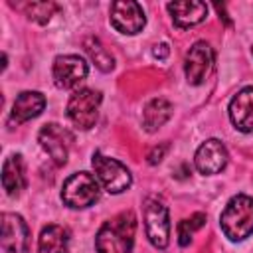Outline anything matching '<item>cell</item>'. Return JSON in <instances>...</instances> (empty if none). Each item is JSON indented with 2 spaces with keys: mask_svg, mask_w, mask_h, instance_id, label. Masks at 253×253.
Wrapping results in <instances>:
<instances>
[{
  "mask_svg": "<svg viewBox=\"0 0 253 253\" xmlns=\"http://www.w3.org/2000/svg\"><path fill=\"white\" fill-rule=\"evenodd\" d=\"M83 47H85L87 55L91 57V61L97 65L99 71L107 73V71H111V69L115 67L113 55L107 51V47H105L97 38H85V40H83Z\"/></svg>",
  "mask_w": 253,
  "mask_h": 253,
  "instance_id": "cell-19",
  "label": "cell"
},
{
  "mask_svg": "<svg viewBox=\"0 0 253 253\" xmlns=\"http://www.w3.org/2000/svg\"><path fill=\"white\" fill-rule=\"evenodd\" d=\"M168 53H170L168 43H158V45H154V47H152V55H154V57H158V59H166V57H168Z\"/></svg>",
  "mask_w": 253,
  "mask_h": 253,
  "instance_id": "cell-23",
  "label": "cell"
},
{
  "mask_svg": "<svg viewBox=\"0 0 253 253\" xmlns=\"http://www.w3.org/2000/svg\"><path fill=\"white\" fill-rule=\"evenodd\" d=\"M91 164H93V168H95V174H97L99 182L105 186L107 192H111V194H121V192H125L126 188H130V184H132V174H130V170H128L123 162H119V160H115V158H109V156H105L103 152H95Z\"/></svg>",
  "mask_w": 253,
  "mask_h": 253,
  "instance_id": "cell-5",
  "label": "cell"
},
{
  "mask_svg": "<svg viewBox=\"0 0 253 253\" xmlns=\"http://www.w3.org/2000/svg\"><path fill=\"white\" fill-rule=\"evenodd\" d=\"M172 117V105L162 99V97H156L152 101L146 103L144 111H142V126L148 130V132H154L156 128H160L168 119Z\"/></svg>",
  "mask_w": 253,
  "mask_h": 253,
  "instance_id": "cell-18",
  "label": "cell"
},
{
  "mask_svg": "<svg viewBox=\"0 0 253 253\" xmlns=\"http://www.w3.org/2000/svg\"><path fill=\"white\" fill-rule=\"evenodd\" d=\"M38 140L42 144V148L49 154V158L57 164V166H63L67 162V156H69V148H71V142H73V134L57 125V123H47L42 126L40 134H38Z\"/></svg>",
  "mask_w": 253,
  "mask_h": 253,
  "instance_id": "cell-7",
  "label": "cell"
},
{
  "mask_svg": "<svg viewBox=\"0 0 253 253\" xmlns=\"http://www.w3.org/2000/svg\"><path fill=\"white\" fill-rule=\"evenodd\" d=\"M2 186L8 196H20L26 188V166L22 154H10L2 164Z\"/></svg>",
  "mask_w": 253,
  "mask_h": 253,
  "instance_id": "cell-16",
  "label": "cell"
},
{
  "mask_svg": "<svg viewBox=\"0 0 253 253\" xmlns=\"http://www.w3.org/2000/svg\"><path fill=\"white\" fill-rule=\"evenodd\" d=\"M213 67V49L206 42H196L184 59V73L190 85H202Z\"/></svg>",
  "mask_w": 253,
  "mask_h": 253,
  "instance_id": "cell-10",
  "label": "cell"
},
{
  "mask_svg": "<svg viewBox=\"0 0 253 253\" xmlns=\"http://www.w3.org/2000/svg\"><path fill=\"white\" fill-rule=\"evenodd\" d=\"M89 73V65L81 55L67 53V55H57L53 59L51 75L53 83L59 89H73L77 87Z\"/></svg>",
  "mask_w": 253,
  "mask_h": 253,
  "instance_id": "cell-8",
  "label": "cell"
},
{
  "mask_svg": "<svg viewBox=\"0 0 253 253\" xmlns=\"http://www.w3.org/2000/svg\"><path fill=\"white\" fill-rule=\"evenodd\" d=\"M194 164H196V170L200 174H206V176H211V174H217L225 168L227 164V148L223 146L221 140L217 138H208L206 142L200 144V148L196 150V156H194Z\"/></svg>",
  "mask_w": 253,
  "mask_h": 253,
  "instance_id": "cell-12",
  "label": "cell"
},
{
  "mask_svg": "<svg viewBox=\"0 0 253 253\" xmlns=\"http://www.w3.org/2000/svg\"><path fill=\"white\" fill-rule=\"evenodd\" d=\"M204 223H206V215L204 213H194L190 219H182L178 223V243L182 247H186L192 241V233L198 231Z\"/></svg>",
  "mask_w": 253,
  "mask_h": 253,
  "instance_id": "cell-21",
  "label": "cell"
},
{
  "mask_svg": "<svg viewBox=\"0 0 253 253\" xmlns=\"http://www.w3.org/2000/svg\"><path fill=\"white\" fill-rule=\"evenodd\" d=\"M0 241L6 253H30V229L22 215L2 213Z\"/></svg>",
  "mask_w": 253,
  "mask_h": 253,
  "instance_id": "cell-11",
  "label": "cell"
},
{
  "mask_svg": "<svg viewBox=\"0 0 253 253\" xmlns=\"http://www.w3.org/2000/svg\"><path fill=\"white\" fill-rule=\"evenodd\" d=\"M22 10L26 12V16L32 22L47 24L51 20V16L57 12V4H53V2H28L22 6Z\"/></svg>",
  "mask_w": 253,
  "mask_h": 253,
  "instance_id": "cell-20",
  "label": "cell"
},
{
  "mask_svg": "<svg viewBox=\"0 0 253 253\" xmlns=\"http://www.w3.org/2000/svg\"><path fill=\"white\" fill-rule=\"evenodd\" d=\"M144 227H146V237L156 249H164L170 241V217H168V208L156 200V198H146L144 200Z\"/></svg>",
  "mask_w": 253,
  "mask_h": 253,
  "instance_id": "cell-6",
  "label": "cell"
},
{
  "mask_svg": "<svg viewBox=\"0 0 253 253\" xmlns=\"http://www.w3.org/2000/svg\"><path fill=\"white\" fill-rule=\"evenodd\" d=\"M111 24L117 32H121L125 36H134L144 28L146 18H144V12L138 2L117 0L111 6Z\"/></svg>",
  "mask_w": 253,
  "mask_h": 253,
  "instance_id": "cell-9",
  "label": "cell"
},
{
  "mask_svg": "<svg viewBox=\"0 0 253 253\" xmlns=\"http://www.w3.org/2000/svg\"><path fill=\"white\" fill-rule=\"evenodd\" d=\"M38 253H69V233L61 225H45L38 239Z\"/></svg>",
  "mask_w": 253,
  "mask_h": 253,
  "instance_id": "cell-17",
  "label": "cell"
},
{
  "mask_svg": "<svg viewBox=\"0 0 253 253\" xmlns=\"http://www.w3.org/2000/svg\"><path fill=\"white\" fill-rule=\"evenodd\" d=\"M221 231L229 241H243L253 233V198L233 196L219 215Z\"/></svg>",
  "mask_w": 253,
  "mask_h": 253,
  "instance_id": "cell-2",
  "label": "cell"
},
{
  "mask_svg": "<svg viewBox=\"0 0 253 253\" xmlns=\"http://www.w3.org/2000/svg\"><path fill=\"white\" fill-rule=\"evenodd\" d=\"M43 109H45V97L40 91H22L12 105L10 117L14 123L20 125V123L36 119Z\"/></svg>",
  "mask_w": 253,
  "mask_h": 253,
  "instance_id": "cell-15",
  "label": "cell"
},
{
  "mask_svg": "<svg viewBox=\"0 0 253 253\" xmlns=\"http://www.w3.org/2000/svg\"><path fill=\"white\" fill-rule=\"evenodd\" d=\"M168 12L172 16V22L178 28H192L206 20L208 16V6L198 0H182V2H170Z\"/></svg>",
  "mask_w": 253,
  "mask_h": 253,
  "instance_id": "cell-14",
  "label": "cell"
},
{
  "mask_svg": "<svg viewBox=\"0 0 253 253\" xmlns=\"http://www.w3.org/2000/svg\"><path fill=\"white\" fill-rule=\"evenodd\" d=\"M136 217L132 211H121L105 221L95 237L97 253H132Z\"/></svg>",
  "mask_w": 253,
  "mask_h": 253,
  "instance_id": "cell-1",
  "label": "cell"
},
{
  "mask_svg": "<svg viewBox=\"0 0 253 253\" xmlns=\"http://www.w3.org/2000/svg\"><path fill=\"white\" fill-rule=\"evenodd\" d=\"M101 194V186H99V178H95L89 172H75L71 174L61 188V200L65 206L73 208V210H83L93 206L99 200Z\"/></svg>",
  "mask_w": 253,
  "mask_h": 253,
  "instance_id": "cell-3",
  "label": "cell"
},
{
  "mask_svg": "<svg viewBox=\"0 0 253 253\" xmlns=\"http://www.w3.org/2000/svg\"><path fill=\"white\" fill-rule=\"evenodd\" d=\"M251 53H253V49H251Z\"/></svg>",
  "mask_w": 253,
  "mask_h": 253,
  "instance_id": "cell-24",
  "label": "cell"
},
{
  "mask_svg": "<svg viewBox=\"0 0 253 253\" xmlns=\"http://www.w3.org/2000/svg\"><path fill=\"white\" fill-rule=\"evenodd\" d=\"M168 144H160V146H154L150 152H148V162L150 164H158L162 158H164V152H166Z\"/></svg>",
  "mask_w": 253,
  "mask_h": 253,
  "instance_id": "cell-22",
  "label": "cell"
},
{
  "mask_svg": "<svg viewBox=\"0 0 253 253\" xmlns=\"http://www.w3.org/2000/svg\"><path fill=\"white\" fill-rule=\"evenodd\" d=\"M229 121L241 132H253V85L243 87L229 103Z\"/></svg>",
  "mask_w": 253,
  "mask_h": 253,
  "instance_id": "cell-13",
  "label": "cell"
},
{
  "mask_svg": "<svg viewBox=\"0 0 253 253\" xmlns=\"http://www.w3.org/2000/svg\"><path fill=\"white\" fill-rule=\"evenodd\" d=\"M99 107H101V93L95 91V89L83 87V89H77L69 97V101H67V117L77 128L89 130L97 123Z\"/></svg>",
  "mask_w": 253,
  "mask_h": 253,
  "instance_id": "cell-4",
  "label": "cell"
}]
</instances>
